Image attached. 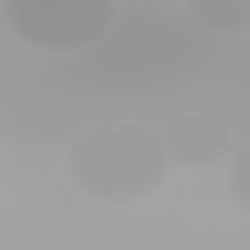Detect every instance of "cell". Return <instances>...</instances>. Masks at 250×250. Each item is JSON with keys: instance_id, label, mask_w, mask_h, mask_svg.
<instances>
[{"instance_id": "1", "label": "cell", "mask_w": 250, "mask_h": 250, "mask_svg": "<svg viewBox=\"0 0 250 250\" xmlns=\"http://www.w3.org/2000/svg\"><path fill=\"white\" fill-rule=\"evenodd\" d=\"M168 154L164 140L145 125L106 121L82 130L67 145V178L82 197L92 202H111V207H130L154 197L168 183Z\"/></svg>"}, {"instance_id": "2", "label": "cell", "mask_w": 250, "mask_h": 250, "mask_svg": "<svg viewBox=\"0 0 250 250\" xmlns=\"http://www.w3.org/2000/svg\"><path fill=\"white\" fill-rule=\"evenodd\" d=\"M116 20V0H5V24L39 53L92 48Z\"/></svg>"}, {"instance_id": "3", "label": "cell", "mask_w": 250, "mask_h": 250, "mask_svg": "<svg viewBox=\"0 0 250 250\" xmlns=\"http://www.w3.org/2000/svg\"><path fill=\"white\" fill-rule=\"evenodd\" d=\"M159 140H164V154L173 168H212V164H226L236 154L231 125L212 111H178L159 130Z\"/></svg>"}, {"instance_id": "4", "label": "cell", "mask_w": 250, "mask_h": 250, "mask_svg": "<svg viewBox=\"0 0 250 250\" xmlns=\"http://www.w3.org/2000/svg\"><path fill=\"white\" fill-rule=\"evenodd\" d=\"M188 15L212 34H250V0H188Z\"/></svg>"}, {"instance_id": "5", "label": "cell", "mask_w": 250, "mask_h": 250, "mask_svg": "<svg viewBox=\"0 0 250 250\" xmlns=\"http://www.w3.org/2000/svg\"><path fill=\"white\" fill-rule=\"evenodd\" d=\"M226 192L241 212H250V145H241L226 164Z\"/></svg>"}]
</instances>
